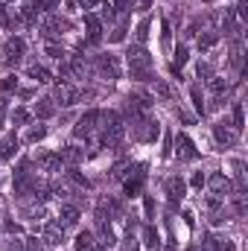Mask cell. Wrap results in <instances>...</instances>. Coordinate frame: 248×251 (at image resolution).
<instances>
[{"mask_svg":"<svg viewBox=\"0 0 248 251\" xmlns=\"http://www.w3.org/2000/svg\"><path fill=\"white\" fill-rule=\"evenodd\" d=\"M99 70H102V73H108L111 79H117V76H120L117 56H111V53H108V56H99Z\"/></svg>","mask_w":248,"mask_h":251,"instance_id":"cell-12","label":"cell"},{"mask_svg":"<svg viewBox=\"0 0 248 251\" xmlns=\"http://www.w3.org/2000/svg\"><path fill=\"white\" fill-rule=\"evenodd\" d=\"M99 15H102V20H114V6L111 3H99Z\"/></svg>","mask_w":248,"mask_h":251,"instance_id":"cell-25","label":"cell"},{"mask_svg":"<svg viewBox=\"0 0 248 251\" xmlns=\"http://www.w3.org/2000/svg\"><path fill=\"white\" fill-rule=\"evenodd\" d=\"M12 117H15V123H18V126H23V123H26V120H29V114H26V111H23V108H18V111H15V114H12Z\"/></svg>","mask_w":248,"mask_h":251,"instance_id":"cell-30","label":"cell"},{"mask_svg":"<svg viewBox=\"0 0 248 251\" xmlns=\"http://www.w3.org/2000/svg\"><path fill=\"white\" fill-rule=\"evenodd\" d=\"M126 38V26H117L114 32H111V41H123Z\"/></svg>","mask_w":248,"mask_h":251,"instance_id":"cell-32","label":"cell"},{"mask_svg":"<svg viewBox=\"0 0 248 251\" xmlns=\"http://www.w3.org/2000/svg\"><path fill=\"white\" fill-rule=\"evenodd\" d=\"M123 251H137V243L129 237V240H126V246H123Z\"/></svg>","mask_w":248,"mask_h":251,"instance_id":"cell-37","label":"cell"},{"mask_svg":"<svg viewBox=\"0 0 248 251\" xmlns=\"http://www.w3.org/2000/svg\"><path fill=\"white\" fill-rule=\"evenodd\" d=\"M213 135H216V140H219L222 146H234V143H237V132H231L228 123H216V126H213Z\"/></svg>","mask_w":248,"mask_h":251,"instance_id":"cell-7","label":"cell"},{"mask_svg":"<svg viewBox=\"0 0 248 251\" xmlns=\"http://www.w3.org/2000/svg\"><path fill=\"white\" fill-rule=\"evenodd\" d=\"M76 222H79V208L64 205V208L58 211V225H61V228H70V225H76Z\"/></svg>","mask_w":248,"mask_h":251,"instance_id":"cell-11","label":"cell"},{"mask_svg":"<svg viewBox=\"0 0 248 251\" xmlns=\"http://www.w3.org/2000/svg\"><path fill=\"white\" fill-rule=\"evenodd\" d=\"M205 184H208V187H210L216 196H222V193H228V190H231V181H228L222 173H213L210 178H205Z\"/></svg>","mask_w":248,"mask_h":251,"instance_id":"cell-8","label":"cell"},{"mask_svg":"<svg viewBox=\"0 0 248 251\" xmlns=\"http://www.w3.org/2000/svg\"><path fill=\"white\" fill-rule=\"evenodd\" d=\"M12 20H9V15H6V6L0 3V26H9Z\"/></svg>","mask_w":248,"mask_h":251,"instance_id":"cell-35","label":"cell"},{"mask_svg":"<svg viewBox=\"0 0 248 251\" xmlns=\"http://www.w3.org/2000/svg\"><path fill=\"white\" fill-rule=\"evenodd\" d=\"M35 161H38V167H41L44 173H58V170H61V155H58V152H38Z\"/></svg>","mask_w":248,"mask_h":251,"instance_id":"cell-4","label":"cell"},{"mask_svg":"<svg viewBox=\"0 0 248 251\" xmlns=\"http://www.w3.org/2000/svg\"><path fill=\"white\" fill-rule=\"evenodd\" d=\"M61 240H64V228H61L58 222H53V225L44 228V243H47V246H58Z\"/></svg>","mask_w":248,"mask_h":251,"instance_id":"cell-13","label":"cell"},{"mask_svg":"<svg viewBox=\"0 0 248 251\" xmlns=\"http://www.w3.org/2000/svg\"><path fill=\"white\" fill-rule=\"evenodd\" d=\"M155 91H158L161 97H170V88H167V85H164L161 79H155Z\"/></svg>","mask_w":248,"mask_h":251,"instance_id":"cell-33","label":"cell"},{"mask_svg":"<svg viewBox=\"0 0 248 251\" xmlns=\"http://www.w3.org/2000/svg\"><path fill=\"white\" fill-rule=\"evenodd\" d=\"M216 41H219V35H216V32H205V35H199V50H210Z\"/></svg>","mask_w":248,"mask_h":251,"instance_id":"cell-18","label":"cell"},{"mask_svg":"<svg viewBox=\"0 0 248 251\" xmlns=\"http://www.w3.org/2000/svg\"><path fill=\"white\" fill-rule=\"evenodd\" d=\"M187 251H202V249H199V246H190V249H187Z\"/></svg>","mask_w":248,"mask_h":251,"instance_id":"cell-41","label":"cell"},{"mask_svg":"<svg viewBox=\"0 0 248 251\" xmlns=\"http://www.w3.org/2000/svg\"><path fill=\"white\" fill-rule=\"evenodd\" d=\"M196 73H199V79H208V76H210V67H208V64H199Z\"/></svg>","mask_w":248,"mask_h":251,"instance_id":"cell-36","label":"cell"},{"mask_svg":"<svg viewBox=\"0 0 248 251\" xmlns=\"http://www.w3.org/2000/svg\"><path fill=\"white\" fill-rule=\"evenodd\" d=\"M35 114H38V117H50V114H53V99H41V102L35 105Z\"/></svg>","mask_w":248,"mask_h":251,"instance_id":"cell-22","label":"cell"},{"mask_svg":"<svg viewBox=\"0 0 248 251\" xmlns=\"http://www.w3.org/2000/svg\"><path fill=\"white\" fill-rule=\"evenodd\" d=\"M99 117H102V111H88V114H82L79 117V123H76V129H73V135L76 137H91V132L96 129V123H99Z\"/></svg>","mask_w":248,"mask_h":251,"instance_id":"cell-2","label":"cell"},{"mask_svg":"<svg viewBox=\"0 0 248 251\" xmlns=\"http://www.w3.org/2000/svg\"><path fill=\"white\" fill-rule=\"evenodd\" d=\"M184 61H187V47L178 44V47H175V64H184Z\"/></svg>","mask_w":248,"mask_h":251,"instance_id":"cell-27","label":"cell"},{"mask_svg":"<svg viewBox=\"0 0 248 251\" xmlns=\"http://www.w3.org/2000/svg\"><path fill=\"white\" fill-rule=\"evenodd\" d=\"M23 50H26L23 38H9V41H6V61H9V64H15V61L23 56Z\"/></svg>","mask_w":248,"mask_h":251,"instance_id":"cell-6","label":"cell"},{"mask_svg":"<svg viewBox=\"0 0 248 251\" xmlns=\"http://www.w3.org/2000/svg\"><path fill=\"white\" fill-rule=\"evenodd\" d=\"M210 91H213V94H222V91H228V82L216 76V79H210Z\"/></svg>","mask_w":248,"mask_h":251,"instance_id":"cell-26","label":"cell"},{"mask_svg":"<svg viewBox=\"0 0 248 251\" xmlns=\"http://www.w3.org/2000/svg\"><path fill=\"white\" fill-rule=\"evenodd\" d=\"M99 3H102V0H79L82 9H99Z\"/></svg>","mask_w":248,"mask_h":251,"instance_id":"cell-34","label":"cell"},{"mask_svg":"<svg viewBox=\"0 0 248 251\" xmlns=\"http://www.w3.org/2000/svg\"><path fill=\"white\" fill-rule=\"evenodd\" d=\"M129 70H132V76L134 79H149V70H152V58H149V53L143 50V47H129Z\"/></svg>","mask_w":248,"mask_h":251,"instance_id":"cell-1","label":"cell"},{"mask_svg":"<svg viewBox=\"0 0 248 251\" xmlns=\"http://www.w3.org/2000/svg\"><path fill=\"white\" fill-rule=\"evenodd\" d=\"M175 146H178V158H181V161H196V158H199V149H196V143H193V140H190L184 132L175 137Z\"/></svg>","mask_w":248,"mask_h":251,"instance_id":"cell-3","label":"cell"},{"mask_svg":"<svg viewBox=\"0 0 248 251\" xmlns=\"http://www.w3.org/2000/svg\"><path fill=\"white\" fill-rule=\"evenodd\" d=\"M94 249H96L94 234H91V231H82V234L76 237V251H94Z\"/></svg>","mask_w":248,"mask_h":251,"instance_id":"cell-14","label":"cell"},{"mask_svg":"<svg viewBox=\"0 0 248 251\" xmlns=\"http://www.w3.org/2000/svg\"><path fill=\"white\" fill-rule=\"evenodd\" d=\"M3 114H6V99H0V123H3Z\"/></svg>","mask_w":248,"mask_h":251,"instance_id":"cell-40","label":"cell"},{"mask_svg":"<svg viewBox=\"0 0 248 251\" xmlns=\"http://www.w3.org/2000/svg\"><path fill=\"white\" fill-rule=\"evenodd\" d=\"M15 152H18V137H15V135H9V137L3 140V146H0V158L6 161V158H12Z\"/></svg>","mask_w":248,"mask_h":251,"instance_id":"cell-16","label":"cell"},{"mask_svg":"<svg viewBox=\"0 0 248 251\" xmlns=\"http://www.w3.org/2000/svg\"><path fill=\"white\" fill-rule=\"evenodd\" d=\"M56 99H58L61 105H73V102L79 99V91H76L73 85H67V82H58V85H56Z\"/></svg>","mask_w":248,"mask_h":251,"instance_id":"cell-5","label":"cell"},{"mask_svg":"<svg viewBox=\"0 0 248 251\" xmlns=\"http://www.w3.org/2000/svg\"><path fill=\"white\" fill-rule=\"evenodd\" d=\"M26 246H29V251H41V249H38V240H35V237H32V240H26Z\"/></svg>","mask_w":248,"mask_h":251,"instance_id":"cell-39","label":"cell"},{"mask_svg":"<svg viewBox=\"0 0 248 251\" xmlns=\"http://www.w3.org/2000/svg\"><path fill=\"white\" fill-rule=\"evenodd\" d=\"M44 137H47V126H35V129H29L26 143H38V140H44Z\"/></svg>","mask_w":248,"mask_h":251,"instance_id":"cell-20","label":"cell"},{"mask_svg":"<svg viewBox=\"0 0 248 251\" xmlns=\"http://www.w3.org/2000/svg\"><path fill=\"white\" fill-rule=\"evenodd\" d=\"M184 190H187V187H184V181H181L178 175L167 178V196H170L172 202H181V199H184Z\"/></svg>","mask_w":248,"mask_h":251,"instance_id":"cell-10","label":"cell"},{"mask_svg":"<svg viewBox=\"0 0 248 251\" xmlns=\"http://www.w3.org/2000/svg\"><path fill=\"white\" fill-rule=\"evenodd\" d=\"M9 251H23V243H18V240H12V243H9Z\"/></svg>","mask_w":248,"mask_h":251,"instance_id":"cell-38","label":"cell"},{"mask_svg":"<svg viewBox=\"0 0 248 251\" xmlns=\"http://www.w3.org/2000/svg\"><path fill=\"white\" fill-rule=\"evenodd\" d=\"M243 123H246V117H243V102H237V105H234V132H240Z\"/></svg>","mask_w":248,"mask_h":251,"instance_id":"cell-23","label":"cell"},{"mask_svg":"<svg viewBox=\"0 0 248 251\" xmlns=\"http://www.w3.org/2000/svg\"><path fill=\"white\" fill-rule=\"evenodd\" d=\"M190 184H193L196 190H202V187H205V175H202V173H196V175L190 178Z\"/></svg>","mask_w":248,"mask_h":251,"instance_id":"cell-31","label":"cell"},{"mask_svg":"<svg viewBox=\"0 0 248 251\" xmlns=\"http://www.w3.org/2000/svg\"><path fill=\"white\" fill-rule=\"evenodd\" d=\"M193 105H196V111H205V102H202V94H199V88H193Z\"/></svg>","mask_w":248,"mask_h":251,"instance_id":"cell-29","label":"cell"},{"mask_svg":"<svg viewBox=\"0 0 248 251\" xmlns=\"http://www.w3.org/2000/svg\"><path fill=\"white\" fill-rule=\"evenodd\" d=\"M85 26H88V41H91V44H96V41H99V35H102V23H99V18L88 12V15H85Z\"/></svg>","mask_w":248,"mask_h":251,"instance_id":"cell-9","label":"cell"},{"mask_svg":"<svg viewBox=\"0 0 248 251\" xmlns=\"http://www.w3.org/2000/svg\"><path fill=\"white\" fill-rule=\"evenodd\" d=\"M146 35H149V20H140V26H137V41H146Z\"/></svg>","mask_w":248,"mask_h":251,"instance_id":"cell-28","label":"cell"},{"mask_svg":"<svg viewBox=\"0 0 248 251\" xmlns=\"http://www.w3.org/2000/svg\"><path fill=\"white\" fill-rule=\"evenodd\" d=\"M0 88H3L6 94H12V91H18V76H15V73H9V76H3V82H0Z\"/></svg>","mask_w":248,"mask_h":251,"instance_id":"cell-21","label":"cell"},{"mask_svg":"<svg viewBox=\"0 0 248 251\" xmlns=\"http://www.w3.org/2000/svg\"><path fill=\"white\" fill-rule=\"evenodd\" d=\"M143 246H146V249H152V251L161 246V237H158V231H155L152 225H146V228H143Z\"/></svg>","mask_w":248,"mask_h":251,"instance_id":"cell-15","label":"cell"},{"mask_svg":"<svg viewBox=\"0 0 248 251\" xmlns=\"http://www.w3.org/2000/svg\"><path fill=\"white\" fill-rule=\"evenodd\" d=\"M56 3H58V0H32V9H38V12H53Z\"/></svg>","mask_w":248,"mask_h":251,"instance_id":"cell-24","label":"cell"},{"mask_svg":"<svg viewBox=\"0 0 248 251\" xmlns=\"http://www.w3.org/2000/svg\"><path fill=\"white\" fill-rule=\"evenodd\" d=\"M44 50H47V56H50V58H56V61H64V47H61V44H56V41H47V44H44Z\"/></svg>","mask_w":248,"mask_h":251,"instance_id":"cell-17","label":"cell"},{"mask_svg":"<svg viewBox=\"0 0 248 251\" xmlns=\"http://www.w3.org/2000/svg\"><path fill=\"white\" fill-rule=\"evenodd\" d=\"M29 76H32L35 82H50V70H47V67H38V64L29 67Z\"/></svg>","mask_w":248,"mask_h":251,"instance_id":"cell-19","label":"cell"}]
</instances>
